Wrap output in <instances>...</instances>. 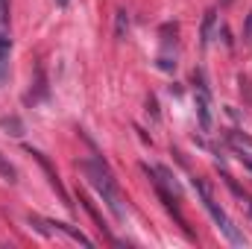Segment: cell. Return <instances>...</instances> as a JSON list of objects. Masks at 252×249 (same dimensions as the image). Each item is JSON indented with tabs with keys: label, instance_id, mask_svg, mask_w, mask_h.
Segmentation results:
<instances>
[{
	"label": "cell",
	"instance_id": "277c9868",
	"mask_svg": "<svg viewBox=\"0 0 252 249\" xmlns=\"http://www.w3.org/2000/svg\"><path fill=\"white\" fill-rule=\"evenodd\" d=\"M27 153H30V156H32V158H35V161H38V164H41V170H44V173H47V182H50V185L56 187V193H59V196H62V202H64V205H67V208H70V205H73V202H70V199H67V190H64L62 179H59V173H56V170H53V164H50V161H47V156H44V153H38V150H32V147H27Z\"/></svg>",
	"mask_w": 252,
	"mask_h": 249
},
{
	"label": "cell",
	"instance_id": "8fae6325",
	"mask_svg": "<svg viewBox=\"0 0 252 249\" xmlns=\"http://www.w3.org/2000/svg\"><path fill=\"white\" fill-rule=\"evenodd\" d=\"M244 41H252V12L247 15V21H244Z\"/></svg>",
	"mask_w": 252,
	"mask_h": 249
},
{
	"label": "cell",
	"instance_id": "9c48e42d",
	"mask_svg": "<svg viewBox=\"0 0 252 249\" xmlns=\"http://www.w3.org/2000/svg\"><path fill=\"white\" fill-rule=\"evenodd\" d=\"M229 141H232L235 147H247V150H252V138H247V135H238V132H229Z\"/></svg>",
	"mask_w": 252,
	"mask_h": 249
},
{
	"label": "cell",
	"instance_id": "4fadbf2b",
	"mask_svg": "<svg viewBox=\"0 0 252 249\" xmlns=\"http://www.w3.org/2000/svg\"><path fill=\"white\" fill-rule=\"evenodd\" d=\"M67 3H70V0H56V6H59V9H64Z\"/></svg>",
	"mask_w": 252,
	"mask_h": 249
},
{
	"label": "cell",
	"instance_id": "7a4b0ae2",
	"mask_svg": "<svg viewBox=\"0 0 252 249\" xmlns=\"http://www.w3.org/2000/svg\"><path fill=\"white\" fill-rule=\"evenodd\" d=\"M193 185H196L199 196H202V205L208 208V214L214 217V223H217V226H220V232L226 235V241H229V244H235V247H247V238H244V232H241V229L232 223V217H229V214H226V211H223L217 202H214V196H211L208 185H205V182H199V179H193Z\"/></svg>",
	"mask_w": 252,
	"mask_h": 249
},
{
	"label": "cell",
	"instance_id": "30bf717a",
	"mask_svg": "<svg viewBox=\"0 0 252 249\" xmlns=\"http://www.w3.org/2000/svg\"><path fill=\"white\" fill-rule=\"evenodd\" d=\"M9 24V0H0V27Z\"/></svg>",
	"mask_w": 252,
	"mask_h": 249
},
{
	"label": "cell",
	"instance_id": "ba28073f",
	"mask_svg": "<svg viewBox=\"0 0 252 249\" xmlns=\"http://www.w3.org/2000/svg\"><path fill=\"white\" fill-rule=\"evenodd\" d=\"M0 176H3L6 182H12V185L18 182V170H15V164H9L3 156H0Z\"/></svg>",
	"mask_w": 252,
	"mask_h": 249
},
{
	"label": "cell",
	"instance_id": "7c38bea8",
	"mask_svg": "<svg viewBox=\"0 0 252 249\" xmlns=\"http://www.w3.org/2000/svg\"><path fill=\"white\" fill-rule=\"evenodd\" d=\"M241 158H244V156H241ZM244 167H247V170L252 173V158H244Z\"/></svg>",
	"mask_w": 252,
	"mask_h": 249
},
{
	"label": "cell",
	"instance_id": "8992f818",
	"mask_svg": "<svg viewBox=\"0 0 252 249\" xmlns=\"http://www.w3.org/2000/svg\"><path fill=\"white\" fill-rule=\"evenodd\" d=\"M214 24H217V12H214V9H208V12H205V18H202V27H199V44H202V47H208V44H211Z\"/></svg>",
	"mask_w": 252,
	"mask_h": 249
},
{
	"label": "cell",
	"instance_id": "6da1fadb",
	"mask_svg": "<svg viewBox=\"0 0 252 249\" xmlns=\"http://www.w3.org/2000/svg\"><path fill=\"white\" fill-rule=\"evenodd\" d=\"M79 170L85 173L88 185L100 193V199L109 205V211L115 214V220H126L124 196H121V187H118V179L112 176V170H109L103 161H82Z\"/></svg>",
	"mask_w": 252,
	"mask_h": 249
},
{
	"label": "cell",
	"instance_id": "3957f363",
	"mask_svg": "<svg viewBox=\"0 0 252 249\" xmlns=\"http://www.w3.org/2000/svg\"><path fill=\"white\" fill-rule=\"evenodd\" d=\"M193 82H196V118H199V129L202 132H211V94H208V85L202 79V70L193 73Z\"/></svg>",
	"mask_w": 252,
	"mask_h": 249
},
{
	"label": "cell",
	"instance_id": "5b68a950",
	"mask_svg": "<svg viewBox=\"0 0 252 249\" xmlns=\"http://www.w3.org/2000/svg\"><path fill=\"white\" fill-rule=\"evenodd\" d=\"M9 56H12V38L6 27H0V85L9 82Z\"/></svg>",
	"mask_w": 252,
	"mask_h": 249
},
{
	"label": "cell",
	"instance_id": "52a82bcc",
	"mask_svg": "<svg viewBox=\"0 0 252 249\" xmlns=\"http://www.w3.org/2000/svg\"><path fill=\"white\" fill-rule=\"evenodd\" d=\"M115 21H118V27H115V35L124 41L126 32H129V15H126L124 9H118V15H115Z\"/></svg>",
	"mask_w": 252,
	"mask_h": 249
}]
</instances>
